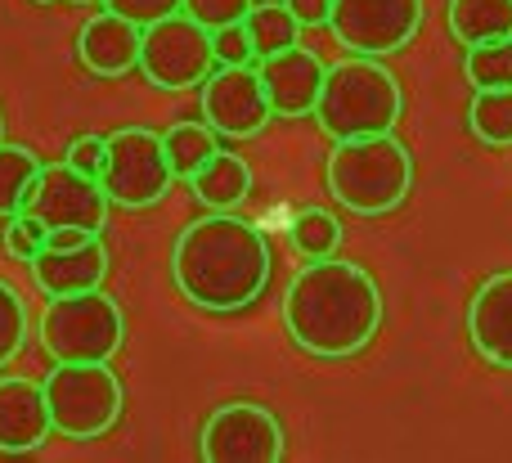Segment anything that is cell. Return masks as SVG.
<instances>
[{
    "label": "cell",
    "mask_w": 512,
    "mask_h": 463,
    "mask_svg": "<svg viewBox=\"0 0 512 463\" xmlns=\"http://www.w3.org/2000/svg\"><path fill=\"white\" fill-rule=\"evenodd\" d=\"M216 63L221 68H234V63H256L261 54H256L252 45V32L248 23H230V27H216Z\"/></svg>",
    "instance_id": "cell-28"
},
{
    "label": "cell",
    "mask_w": 512,
    "mask_h": 463,
    "mask_svg": "<svg viewBox=\"0 0 512 463\" xmlns=\"http://www.w3.org/2000/svg\"><path fill=\"white\" fill-rule=\"evenodd\" d=\"M45 401L54 414V432L63 441H99L122 419V378L108 369V360H54V369L41 378Z\"/></svg>",
    "instance_id": "cell-5"
},
{
    "label": "cell",
    "mask_w": 512,
    "mask_h": 463,
    "mask_svg": "<svg viewBox=\"0 0 512 463\" xmlns=\"http://www.w3.org/2000/svg\"><path fill=\"white\" fill-rule=\"evenodd\" d=\"M328 194L351 216H387L414 189V153L396 131L364 135V140H342L328 153Z\"/></svg>",
    "instance_id": "cell-4"
},
{
    "label": "cell",
    "mask_w": 512,
    "mask_h": 463,
    "mask_svg": "<svg viewBox=\"0 0 512 463\" xmlns=\"http://www.w3.org/2000/svg\"><path fill=\"white\" fill-rule=\"evenodd\" d=\"M108 275V248L104 239H86L77 248H45L32 261V284L45 297H68V293H90V288H104Z\"/></svg>",
    "instance_id": "cell-17"
},
{
    "label": "cell",
    "mask_w": 512,
    "mask_h": 463,
    "mask_svg": "<svg viewBox=\"0 0 512 463\" xmlns=\"http://www.w3.org/2000/svg\"><path fill=\"white\" fill-rule=\"evenodd\" d=\"M468 131L490 149H508L512 144V86L477 90L468 104Z\"/></svg>",
    "instance_id": "cell-21"
},
{
    "label": "cell",
    "mask_w": 512,
    "mask_h": 463,
    "mask_svg": "<svg viewBox=\"0 0 512 463\" xmlns=\"http://www.w3.org/2000/svg\"><path fill=\"white\" fill-rule=\"evenodd\" d=\"M423 18L427 0H333L328 27L351 54L387 59L423 32Z\"/></svg>",
    "instance_id": "cell-9"
},
{
    "label": "cell",
    "mask_w": 512,
    "mask_h": 463,
    "mask_svg": "<svg viewBox=\"0 0 512 463\" xmlns=\"http://www.w3.org/2000/svg\"><path fill=\"white\" fill-rule=\"evenodd\" d=\"M108 207H113V198L99 185V176H86L72 162H50V167H41V180H36L23 212L50 230L77 225V230L99 234L108 225Z\"/></svg>",
    "instance_id": "cell-12"
},
{
    "label": "cell",
    "mask_w": 512,
    "mask_h": 463,
    "mask_svg": "<svg viewBox=\"0 0 512 463\" xmlns=\"http://www.w3.org/2000/svg\"><path fill=\"white\" fill-rule=\"evenodd\" d=\"M27 347V302L9 279H0V369L14 365V356Z\"/></svg>",
    "instance_id": "cell-26"
},
{
    "label": "cell",
    "mask_w": 512,
    "mask_h": 463,
    "mask_svg": "<svg viewBox=\"0 0 512 463\" xmlns=\"http://www.w3.org/2000/svg\"><path fill=\"white\" fill-rule=\"evenodd\" d=\"M54 437L45 387L32 378H0V455H32Z\"/></svg>",
    "instance_id": "cell-14"
},
{
    "label": "cell",
    "mask_w": 512,
    "mask_h": 463,
    "mask_svg": "<svg viewBox=\"0 0 512 463\" xmlns=\"http://www.w3.org/2000/svg\"><path fill=\"white\" fill-rule=\"evenodd\" d=\"M256 68H261V81H265V90H270L274 117H310L315 113L319 90H324V77H328V68L319 63L315 50L292 45V50L256 59Z\"/></svg>",
    "instance_id": "cell-13"
},
{
    "label": "cell",
    "mask_w": 512,
    "mask_h": 463,
    "mask_svg": "<svg viewBox=\"0 0 512 463\" xmlns=\"http://www.w3.org/2000/svg\"><path fill=\"white\" fill-rule=\"evenodd\" d=\"M176 180L180 176L167 158V135H158L153 126H117V131H108V162L99 171V185L108 189L113 207H126V212L158 207Z\"/></svg>",
    "instance_id": "cell-7"
},
{
    "label": "cell",
    "mask_w": 512,
    "mask_h": 463,
    "mask_svg": "<svg viewBox=\"0 0 512 463\" xmlns=\"http://www.w3.org/2000/svg\"><path fill=\"white\" fill-rule=\"evenodd\" d=\"M216 63V36L212 27H203L198 18H189L185 9L171 18L144 27V45H140V72L149 86L158 90H189L203 86Z\"/></svg>",
    "instance_id": "cell-8"
},
{
    "label": "cell",
    "mask_w": 512,
    "mask_h": 463,
    "mask_svg": "<svg viewBox=\"0 0 512 463\" xmlns=\"http://www.w3.org/2000/svg\"><path fill=\"white\" fill-rule=\"evenodd\" d=\"M252 9V0H185V14L198 18L203 27H230V23H243Z\"/></svg>",
    "instance_id": "cell-29"
},
{
    "label": "cell",
    "mask_w": 512,
    "mask_h": 463,
    "mask_svg": "<svg viewBox=\"0 0 512 463\" xmlns=\"http://www.w3.org/2000/svg\"><path fill=\"white\" fill-rule=\"evenodd\" d=\"M45 162L27 144H0V221L23 216L27 198H32L36 180H41Z\"/></svg>",
    "instance_id": "cell-20"
},
{
    "label": "cell",
    "mask_w": 512,
    "mask_h": 463,
    "mask_svg": "<svg viewBox=\"0 0 512 463\" xmlns=\"http://www.w3.org/2000/svg\"><path fill=\"white\" fill-rule=\"evenodd\" d=\"M99 5L122 14V18H131V23H140V27H149V23H158V18L180 14L185 0H99Z\"/></svg>",
    "instance_id": "cell-30"
},
{
    "label": "cell",
    "mask_w": 512,
    "mask_h": 463,
    "mask_svg": "<svg viewBox=\"0 0 512 463\" xmlns=\"http://www.w3.org/2000/svg\"><path fill=\"white\" fill-rule=\"evenodd\" d=\"M400 113H405V90H400V77L382 59L346 54V59L328 63L315 122L333 144L396 131Z\"/></svg>",
    "instance_id": "cell-3"
},
{
    "label": "cell",
    "mask_w": 512,
    "mask_h": 463,
    "mask_svg": "<svg viewBox=\"0 0 512 463\" xmlns=\"http://www.w3.org/2000/svg\"><path fill=\"white\" fill-rule=\"evenodd\" d=\"M468 338L477 356L495 369H512V270H499L472 293Z\"/></svg>",
    "instance_id": "cell-16"
},
{
    "label": "cell",
    "mask_w": 512,
    "mask_h": 463,
    "mask_svg": "<svg viewBox=\"0 0 512 463\" xmlns=\"http://www.w3.org/2000/svg\"><path fill=\"white\" fill-rule=\"evenodd\" d=\"M216 153H221V144H216V131L207 122H176L167 131V158L180 180H194Z\"/></svg>",
    "instance_id": "cell-22"
},
{
    "label": "cell",
    "mask_w": 512,
    "mask_h": 463,
    "mask_svg": "<svg viewBox=\"0 0 512 463\" xmlns=\"http://www.w3.org/2000/svg\"><path fill=\"white\" fill-rule=\"evenodd\" d=\"M140 45H144L140 23L113 14V9H99L77 32V59L95 77H126L131 68H140Z\"/></svg>",
    "instance_id": "cell-15"
},
{
    "label": "cell",
    "mask_w": 512,
    "mask_h": 463,
    "mask_svg": "<svg viewBox=\"0 0 512 463\" xmlns=\"http://www.w3.org/2000/svg\"><path fill=\"white\" fill-rule=\"evenodd\" d=\"M45 243H50V225H41L36 216H9L5 221V252L14 261H23V266H32L36 257L45 252Z\"/></svg>",
    "instance_id": "cell-27"
},
{
    "label": "cell",
    "mask_w": 512,
    "mask_h": 463,
    "mask_svg": "<svg viewBox=\"0 0 512 463\" xmlns=\"http://www.w3.org/2000/svg\"><path fill=\"white\" fill-rule=\"evenodd\" d=\"M63 162H72V167L86 171V176H99L108 162V135H77V140L68 144V153H63Z\"/></svg>",
    "instance_id": "cell-31"
},
{
    "label": "cell",
    "mask_w": 512,
    "mask_h": 463,
    "mask_svg": "<svg viewBox=\"0 0 512 463\" xmlns=\"http://www.w3.org/2000/svg\"><path fill=\"white\" fill-rule=\"evenodd\" d=\"M189 185H194L198 203H207L212 212H234V207L252 194V167L239 158V153L221 149L194 180H189Z\"/></svg>",
    "instance_id": "cell-19"
},
{
    "label": "cell",
    "mask_w": 512,
    "mask_h": 463,
    "mask_svg": "<svg viewBox=\"0 0 512 463\" xmlns=\"http://www.w3.org/2000/svg\"><path fill=\"white\" fill-rule=\"evenodd\" d=\"M283 5L297 14L301 27H324L333 18V0H283Z\"/></svg>",
    "instance_id": "cell-32"
},
{
    "label": "cell",
    "mask_w": 512,
    "mask_h": 463,
    "mask_svg": "<svg viewBox=\"0 0 512 463\" xmlns=\"http://www.w3.org/2000/svg\"><path fill=\"white\" fill-rule=\"evenodd\" d=\"M81 5H90V0H81Z\"/></svg>",
    "instance_id": "cell-35"
},
{
    "label": "cell",
    "mask_w": 512,
    "mask_h": 463,
    "mask_svg": "<svg viewBox=\"0 0 512 463\" xmlns=\"http://www.w3.org/2000/svg\"><path fill=\"white\" fill-rule=\"evenodd\" d=\"M445 27L459 45H486L512 36V0H450Z\"/></svg>",
    "instance_id": "cell-18"
},
{
    "label": "cell",
    "mask_w": 512,
    "mask_h": 463,
    "mask_svg": "<svg viewBox=\"0 0 512 463\" xmlns=\"http://www.w3.org/2000/svg\"><path fill=\"white\" fill-rule=\"evenodd\" d=\"M283 329L315 360L360 356L382 329L378 279L360 261H306L283 293Z\"/></svg>",
    "instance_id": "cell-1"
},
{
    "label": "cell",
    "mask_w": 512,
    "mask_h": 463,
    "mask_svg": "<svg viewBox=\"0 0 512 463\" xmlns=\"http://www.w3.org/2000/svg\"><path fill=\"white\" fill-rule=\"evenodd\" d=\"M198 455L207 463H279L288 455L283 423L256 401H225L207 414Z\"/></svg>",
    "instance_id": "cell-10"
},
{
    "label": "cell",
    "mask_w": 512,
    "mask_h": 463,
    "mask_svg": "<svg viewBox=\"0 0 512 463\" xmlns=\"http://www.w3.org/2000/svg\"><path fill=\"white\" fill-rule=\"evenodd\" d=\"M463 77L472 81V90L512 86V36L486 41V45H468V54H463Z\"/></svg>",
    "instance_id": "cell-25"
},
{
    "label": "cell",
    "mask_w": 512,
    "mask_h": 463,
    "mask_svg": "<svg viewBox=\"0 0 512 463\" xmlns=\"http://www.w3.org/2000/svg\"><path fill=\"white\" fill-rule=\"evenodd\" d=\"M36 338L50 360H113L126 347V315L104 288L50 297L36 320Z\"/></svg>",
    "instance_id": "cell-6"
},
{
    "label": "cell",
    "mask_w": 512,
    "mask_h": 463,
    "mask_svg": "<svg viewBox=\"0 0 512 463\" xmlns=\"http://www.w3.org/2000/svg\"><path fill=\"white\" fill-rule=\"evenodd\" d=\"M198 108L203 122L225 140H256L265 126L274 122L270 90L261 81L256 63H234V68H216L212 77L198 86Z\"/></svg>",
    "instance_id": "cell-11"
},
{
    "label": "cell",
    "mask_w": 512,
    "mask_h": 463,
    "mask_svg": "<svg viewBox=\"0 0 512 463\" xmlns=\"http://www.w3.org/2000/svg\"><path fill=\"white\" fill-rule=\"evenodd\" d=\"M288 239H292V248H297V257H306V261L337 257L342 225H337V216L324 212V207H306V212H297V221L288 225Z\"/></svg>",
    "instance_id": "cell-24"
},
{
    "label": "cell",
    "mask_w": 512,
    "mask_h": 463,
    "mask_svg": "<svg viewBox=\"0 0 512 463\" xmlns=\"http://www.w3.org/2000/svg\"><path fill=\"white\" fill-rule=\"evenodd\" d=\"M171 279L203 311H243L270 284V243L261 225L234 212L198 216L171 248Z\"/></svg>",
    "instance_id": "cell-2"
},
{
    "label": "cell",
    "mask_w": 512,
    "mask_h": 463,
    "mask_svg": "<svg viewBox=\"0 0 512 463\" xmlns=\"http://www.w3.org/2000/svg\"><path fill=\"white\" fill-rule=\"evenodd\" d=\"M0 144H5V117H0Z\"/></svg>",
    "instance_id": "cell-33"
},
{
    "label": "cell",
    "mask_w": 512,
    "mask_h": 463,
    "mask_svg": "<svg viewBox=\"0 0 512 463\" xmlns=\"http://www.w3.org/2000/svg\"><path fill=\"white\" fill-rule=\"evenodd\" d=\"M41 5H50V0H41Z\"/></svg>",
    "instance_id": "cell-34"
},
{
    "label": "cell",
    "mask_w": 512,
    "mask_h": 463,
    "mask_svg": "<svg viewBox=\"0 0 512 463\" xmlns=\"http://www.w3.org/2000/svg\"><path fill=\"white\" fill-rule=\"evenodd\" d=\"M248 32H252V45H256V54H279V50H292V45H301L297 36H301V23H297V14H292L288 5H252L248 9Z\"/></svg>",
    "instance_id": "cell-23"
}]
</instances>
